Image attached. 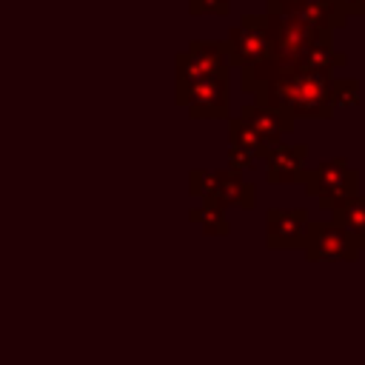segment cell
Instances as JSON below:
<instances>
[{
  "label": "cell",
  "mask_w": 365,
  "mask_h": 365,
  "mask_svg": "<svg viewBox=\"0 0 365 365\" xmlns=\"http://www.w3.org/2000/svg\"><path fill=\"white\" fill-rule=\"evenodd\" d=\"M257 103H265L282 114L297 117H334L331 106V71L322 68H308L294 63L265 86L254 91Z\"/></svg>",
  "instance_id": "cell-1"
},
{
  "label": "cell",
  "mask_w": 365,
  "mask_h": 365,
  "mask_svg": "<svg viewBox=\"0 0 365 365\" xmlns=\"http://www.w3.org/2000/svg\"><path fill=\"white\" fill-rule=\"evenodd\" d=\"M302 248H305V257L311 262H317V259L354 262L359 257V251L365 248V237H356V234L345 231L339 222H308Z\"/></svg>",
  "instance_id": "cell-2"
},
{
  "label": "cell",
  "mask_w": 365,
  "mask_h": 365,
  "mask_svg": "<svg viewBox=\"0 0 365 365\" xmlns=\"http://www.w3.org/2000/svg\"><path fill=\"white\" fill-rule=\"evenodd\" d=\"M274 54L271 37V11L268 14H245L228 31V63L231 66H251Z\"/></svg>",
  "instance_id": "cell-3"
},
{
  "label": "cell",
  "mask_w": 365,
  "mask_h": 365,
  "mask_svg": "<svg viewBox=\"0 0 365 365\" xmlns=\"http://www.w3.org/2000/svg\"><path fill=\"white\" fill-rule=\"evenodd\" d=\"M302 182H305V194L308 197H317L325 208H334L342 197L356 194L359 174L342 157H334V160H328V163L305 171L302 174Z\"/></svg>",
  "instance_id": "cell-4"
},
{
  "label": "cell",
  "mask_w": 365,
  "mask_h": 365,
  "mask_svg": "<svg viewBox=\"0 0 365 365\" xmlns=\"http://www.w3.org/2000/svg\"><path fill=\"white\" fill-rule=\"evenodd\" d=\"M228 43L194 40L182 54H177V88H185L205 77L228 74Z\"/></svg>",
  "instance_id": "cell-5"
},
{
  "label": "cell",
  "mask_w": 365,
  "mask_h": 365,
  "mask_svg": "<svg viewBox=\"0 0 365 365\" xmlns=\"http://www.w3.org/2000/svg\"><path fill=\"white\" fill-rule=\"evenodd\" d=\"M177 103L188 108V117H228V74L197 80L185 88H177Z\"/></svg>",
  "instance_id": "cell-6"
},
{
  "label": "cell",
  "mask_w": 365,
  "mask_h": 365,
  "mask_svg": "<svg viewBox=\"0 0 365 365\" xmlns=\"http://www.w3.org/2000/svg\"><path fill=\"white\" fill-rule=\"evenodd\" d=\"M331 34L325 29H317L305 23L297 14H271V37H274V54L279 57H299L317 37Z\"/></svg>",
  "instance_id": "cell-7"
},
{
  "label": "cell",
  "mask_w": 365,
  "mask_h": 365,
  "mask_svg": "<svg viewBox=\"0 0 365 365\" xmlns=\"http://www.w3.org/2000/svg\"><path fill=\"white\" fill-rule=\"evenodd\" d=\"M305 154H308V145H285V143H271L268 151H265V177L268 182H277V185H288V182H297L302 180L305 174Z\"/></svg>",
  "instance_id": "cell-8"
},
{
  "label": "cell",
  "mask_w": 365,
  "mask_h": 365,
  "mask_svg": "<svg viewBox=\"0 0 365 365\" xmlns=\"http://www.w3.org/2000/svg\"><path fill=\"white\" fill-rule=\"evenodd\" d=\"M268 248H294L302 245L305 240V225H308V211L305 208H271L268 217Z\"/></svg>",
  "instance_id": "cell-9"
},
{
  "label": "cell",
  "mask_w": 365,
  "mask_h": 365,
  "mask_svg": "<svg viewBox=\"0 0 365 365\" xmlns=\"http://www.w3.org/2000/svg\"><path fill=\"white\" fill-rule=\"evenodd\" d=\"M240 117L245 123H251L268 143H277L282 134H288L294 128V117L291 114H282V111H277V108H271L265 103H257V100L251 106H245L240 111Z\"/></svg>",
  "instance_id": "cell-10"
},
{
  "label": "cell",
  "mask_w": 365,
  "mask_h": 365,
  "mask_svg": "<svg viewBox=\"0 0 365 365\" xmlns=\"http://www.w3.org/2000/svg\"><path fill=\"white\" fill-rule=\"evenodd\" d=\"M217 205H237V208H254V185L245 182L240 177L237 168L228 171H217V194H214Z\"/></svg>",
  "instance_id": "cell-11"
},
{
  "label": "cell",
  "mask_w": 365,
  "mask_h": 365,
  "mask_svg": "<svg viewBox=\"0 0 365 365\" xmlns=\"http://www.w3.org/2000/svg\"><path fill=\"white\" fill-rule=\"evenodd\" d=\"M299 66H308V68H322V71H331L336 66H345V54L334 51L331 46V34H322L317 37L299 57H297Z\"/></svg>",
  "instance_id": "cell-12"
},
{
  "label": "cell",
  "mask_w": 365,
  "mask_h": 365,
  "mask_svg": "<svg viewBox=\"0 0 365 365\" xmlns=\"http://www.w3.org/2000/svg\"><path fill=\"white\" fill-rule=\"evenodd\" d=\"M334 222H339L345 231H351L356 237H365V197H359V194L342 197L334 205Z\"/></svg>",
  "instance_id": "cell-13"
},
{
  "label": "cell",
  "mask_w": 365,
  "mask_h": 365,
  "mask_svg": "<svg viewBox=\"0 0 365 365\" xmlns=\"http://www.w3.org/2000/svg\"><path fill=\"white\" fill-rule=\"evenodd\" d=\"M228 137H231V145H240V148H245V151H251L254 157H265V151H268V140L251 125V123H245L242 117H231V123H228Z\"/></svg>",
  "instance_id": "cell-14"
},
{
  "label": "cell",
  "mask_w": 365,
  "mask_h": 365,
  "mask_svg": "<svg viewBox=\"0 0 365 365\" xmlns=\"http://www.w3.org/2000/svg\"><path fill=\"white\" fill-rule=\"evenodd\" d=\"M188 220H191V222H200L205 234L225 237V234L231 231V225H228V220H225V214H222V205H217V202H202V208H191Z\"/></svg>",
  "instance_id": "cell-15"
},
{
  "label": "cell",
  "mask_w": 365,
  "mask_h": 365,
  "mask_svg": "<svg viewBox=\"0 0 365 365\" xmlns=\"http://www.w3.org/2000/svg\"><path fill=\"white\" fill-rule=\"evenodd\" d=\"M191 185V197H200L202 202H214V194H217V171H202V168H194L188 174Z\"/></svg>",
  "instance_id": "cell-16"
},
{
  "label": "cell",
  "mask_w": 365,
  "mask_h": 365,
  "mask_svg": "<svg viewBox=\"0 0 365 365\" xmlns=\"http://www.w3.org/2000/svg\"><path fill=\"white\" fill-rule=\"evenodd\" d=\"M359 103V83L354 77L331 80V106H356Z\"/></svg>",
  "instance_id": "cell-17"
},
{
  "label": "cell",
  "mask_w": 365,
  "mask_h": 365,
  "mask_svg": "<svg viewBox=\"0 0 365 365\" xmlns=\"http://www.w3.org/2000/svg\"><path fill=\"white\" fill-rule=\"evenodd\" d=\"M231 0H188L191 14H228Z\"/></svg>",
  "instance_id": "cell-18"
},
{
  "label": "cell",
  "mask_w": 365,
  "mask_h": 365,
  "mask_svg": "<svg viewBox=\"0 0 365 365\" xmlns=\"http://www.w3.org/2000/svg\"><path fill=\"white\" fill-rule=\"evenodd\" d=\"M254 160H257V157H254L251 151L240 148V145H231V151H228V168H237V171H242V168H248Z\"/></svg>",
  "instance_id": "cell-19"
},
{
  "label": "cell",
  "mask_w": 365,
  "mask_h": 365,
  "mask_svg": "<svg viewBox=\"0 0 365 365\" xmlns=\"http://www.w3.org/2000/svg\"><path fill=\"white\" fill-rule=\"evenodd\" d=\"M348 14H365V0H342Z\"/></svg>",
  "instance_id": "cell-20"
}]
</instances>
